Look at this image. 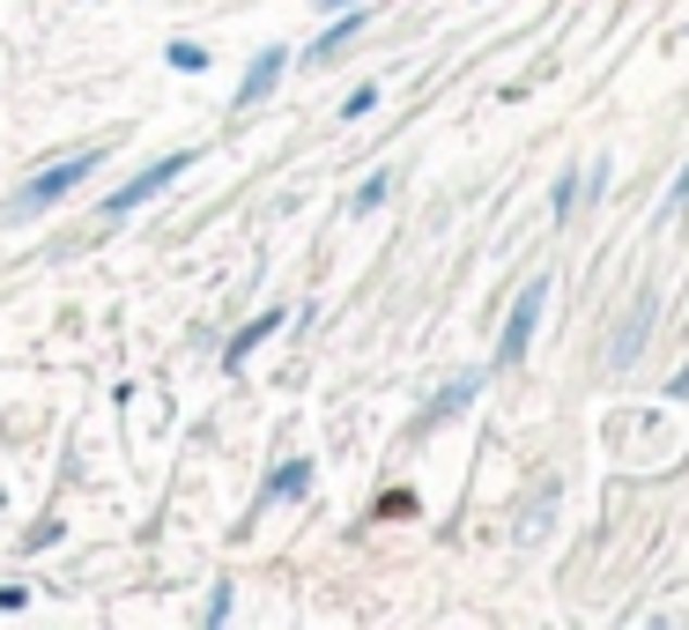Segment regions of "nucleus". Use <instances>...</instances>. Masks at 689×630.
I'll return each instance as SVG.
<instances>
[{
    "label": "nucleus",
    "instance_id": "nucleus-1",
    "mask_svg": "<svg viewBox=\"0 0 689 630\" xmlns=\"http://www.w3.org/2000/svg\"><path fill=\"white\" fill-rule=\"evenodd\" d=\"M104 156H112V149H75V156H60V164H45L38 178H23V186L8 193V215L23 223V215H45V209H60L67 193H82V186H89V178L104 171Z\"/></svg>",
    "mask_w": 689,
    "mask_h": 630
},
{
    "label": "nucleus",
    "instance_id": "nucleus-2",
    "mask_svg": "<svg viewBox=\"0 0 689 630\" xmlns=\"http://www.w3.org/2000/svg\"><path fill=\"white\" fill-rule=\"evenodd\" d=\"M193 171V149H171V156H156V164H141V178H126V186H112L104 201H97V223H126L134 209H149L171 178H186Z\"/></svg>",
    "mask_w": 689,
    "mask_h": 630
},
{
    "label": "nucleus",
    "instance_id": "nucleus-3",
    "mask_svg": "<svg viewBox=\"0 0 689 630\" xmlns=\"http://www.w3.org/2000/svg\"><path fill=\"white\" fill-rule=\"evenodd\" d=\"M541 312H549V275H534L527 290L512 297V319H504V335H497V356H489V371H512L519 356L534 349V327H541Z\"/></svg>",
    "mask_w": 689,
    "mask_h": 630
},
{
    "label": "nucleus",
    "instance_id": "nucleus-4",
    "mask_svg": "<svg viewBox=\"0 0 689 630\" xmlns=\"http://www.w3.org/2000/svg\"><path fill=\"white\" fill-rule=\"evenodd\" d=\"M483 378H489V371H460V378H446V386H438V393L423 401V416H415V438H430L438 423H452V416H460V408H475V393H483Z\"/></svg>",
    "mask_w": 689,
    "mask_h": 630
},
{
    "label": "nucleus",
    "instance_id": "nucleus-5",
    "mask_svg": "<svg viewBox=\"0 0 689 630\" xmlns=\"http://www.w3.org/2000/svg\"><path fill=\"white\" fill-rule=\"evenodd\" d=\"M283 75H289V52H283V45H267V52L238 75V97H230V104H238V112H260V104L283 89Z\"/></svg>",
    "mask_w": 689,
    "mask_h": 630
},
{
    "label": "nucleus",
    "instance_id": "nucleus-6",
    "mask_svg": "<svg viewBox=\"0 0 689 630\" xmlns=\"http://www.w3.org/2000/svg\"><path fill=\"white\" fill-rule=\"evenodd\" d=\"M371 15H378V0H371V8H341V15L326 23L320 38H312V52H304V67H326L334 52H349V45L364 38V23H371Z\"/></svg>",
    "mask_w": 689,
    "mask_h": 630
},
{
    "label": "nucleus",
    "instance_id": "nucleus-7",
    "mask_svg": "<svg viewBox=\"0 0 689 630\" xmlns=\"http://www.w3.org/2000/svg\"><path fill=\"white\" fill-rule=\"evenodd\" d=\"M312 482H320V467L304 461V453H297V461H283L275 475H267V482H260V512H267V504H297L304 490H312Z\"/></svg>",
    "mask_w": 689,
    "mask_h": 630
},
{
    "label": "nucleus",
    "instance_id": "nucleus-8",
    "mask_svg": "<svg viewBox=\"0 0 689 630\" xmlns=\"http://www.w3.org/2000/svg\"><path fill=\"white\" fill-rule=\"evenodd\" d=\"M283 319H289L283 304H267V312H260V319H245L238 335L223 341V364H230V371H238V364H245V356H252V349H260V341H267V335H275V327H283Z\"/></svg>",
    "mask_w": 689,
    "mask_h": 630
},
{
    "label": "nucleus",
    "instance_id": "nucleus-9",
    "mask_svg": "<svg viewBox=\"0 0 689 630\" xmlns=\"http://www.w3.org/2000/svg\"><path fill=\"white\" fill-rule=\"evenodd\" d=\"M652 335V297H638V304H630V319H623V327H615V364H630V356H638V341Z\"/></svg>",
    "mask_w": 689,
    "mask_h": 630
},
{
    "label": "nucleus",
    "instance_id": "nucleus-10",
    "mask_svg": "<svg viewBox=\"0 0 689 630\" xmlns=\"http://www.w3.org/2000/svg\"><path fill=\"white\" fill-rule=\"evenodd\" d=\"M163 67H171V75H208V45L171 38V45H163Z\"/></svg>",
    "mask_w": 689,
    "mask_h": 630
},
{
    "label": "nucleus",
    "instance_id": "nucleus-11",
    "mask_svg": "<svg viewBox=\"0 0 689 630\" xmlns=\"http://www.w3.org/2000/svg\"><path fill=\"white\" fill-rule=\"evenodd\" d=\"M386 201H393V171H371L364 186H356V201H349V209L371 215V209H386Z\"/></svg>",
    "mask_w": 689,
    "mask_h": 630
},
{
    "label": "nucleus",
    "instance_id": "nucleus-12",
    "mask_svg": "<svg viewBox=\"0 0 689 630\" xmlns=\"http://www.w3.org/2000/svg\"><path fill=\"white\" fill-rule=\"evenodd\" d=\"M230 608H238V587H230V579H215V593H208V608H201V623L223 630V623H230Z\"/></svg>",
    "mask_w": 689,
    "mask_h": 630
},
{
    "label": "nucleus",
    "instance_id": "nucleus-13",
    "mask_svg": "<svg viewBox=\"0 0 689 630\" xmlns=\"http://www.w3.org/2000/svg\"><path fill=\"white\" fill-rule=\"evenodd\" d=\"M67 542V519H38L30 534H23V556H45V549H60Z\"/></svg>",
    "mask_w": 689,
    "mask_h": 630
},
{
    "label": "nucleus",
    "instance_id": "nucleus-14",
    "mask_svg": "<svg viewBox=\"0 0 689 630\" xmlns=\"http://www.w3.org/2000/svg\"><path fill=\"white\" fill-rule=\"evenodd\" d=\"M571 209H578V171H564V178H556V186H549V215H556V223H564Z\"/></svg>",
    "mask_w": 689,
    "mask_h": 630
},
{
    "label": "nucleus",
    "instance_id": "nucleus-15",
    "mask_svg": "<svg viewBox=\"0 0 689 630\" xmlns=\"http://www.w3.org/2000/svg\"><path fill=\"white\" fill-rule=\"evenodd\" d=\"M371 104H378V83H356L349 97H341V119H364Z\"/></svg>",
    "mask_w": 689,
    "mask_h": 630
},
{
    "label": "nucleus",
    "instance_id": "nucleus-16",
    "mask_svg": "<svg viewBox=\"0 0 689 630\" xmlns=\"http://www.w3.org/2000/svg\"><path fill=\"white\" fill-rule=\"evenodd\" d=\"M30 608V587L23 579H0V616H23Z\"/></svg>",
    "mask_w": 689,
    "mask_h": 630
},
{
    "label": "nucleus",
    "instance_id": "nucleus-17",
    "mask_svg": "<svg viewBox=\"0 0 689 630\" xmlns=\"http://www.w3.org/2000/svg\"><path fill=\"white\" fill-rule=\"evenodd\" d=\"M689 209V164L675 171V186H667V215H682Z\"/></svg>",
    "mask_w": 689,
    "mask_h": 630
},
{
    "label": "nucleus",
    "instance_id": "nucleus-18",
    "mask_svg": "<svg viewBox=\"0 0 689 630\" xmlns=\"http://www.w3.org/2000/svg\"><path fill=\"white\" fill-rule=\"evenodd\" d=\"M341 8H371V0H320V15H341Z\"/></svg>",
    "mask_w": 689,
    "mask_h": 630
}]
</instances>
